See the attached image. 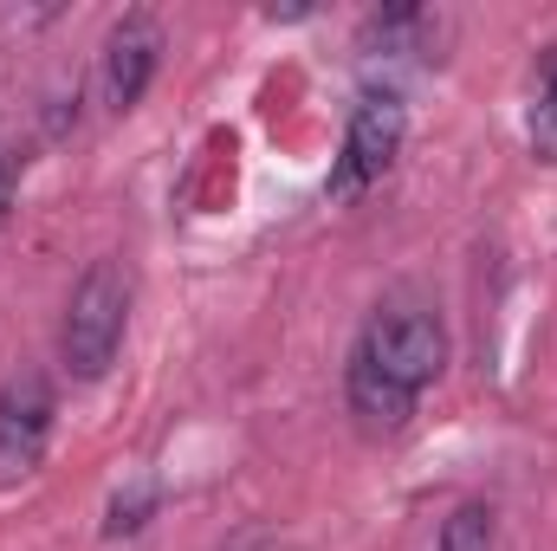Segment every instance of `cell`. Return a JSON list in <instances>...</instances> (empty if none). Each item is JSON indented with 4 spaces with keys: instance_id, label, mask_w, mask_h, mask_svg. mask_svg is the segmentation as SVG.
Returning <instances> with one entry per match:
<instances>
[{
    "instance_id": "1",
    "label": "cell",
    "mask_w": 557,
    "mask_h": 551,
    "mask_svg": "<svg viewBox=\"0 0 557 551\" xmlns=\"http://www.w3.org/2000/svg\"><path fill=\"white\" fill-rule=\"evenodd\" d=\"M447 370V325L441 305L421 292L383 298L344 364V409L357 415L363 434H403L416 415L421 390Z\"/></svg>"
},
{
    "instance_id": "2",
    "label": "cell",
    "mask_w": 557,
    "mask_h": 551,
    "mask_svg": "<svg viewBox=\"0 0 557 551\" xmlns=\"http://www.w3.org/2000/svg\"><path fill=\"white\" fill-rule=\"evenodd\" d=\"M124 331H131V273H124V260H91L59 318V364L78 383H98L117 364Z\"/></svg>"
},
{
    "instance_id": "3",
    "label": "cell",
    "mask_w": 557,
    "mask_h": 551,
    "mask_svg": "<svg viewBox=\"0 0 557 551\" xmlns=\"http://www.w3.org/2000/svg\"><path fill=\"white\" fill-rule=\"evenodd\" d=\"M409 143V105L396 85H370L357 105H350V124H344V156H337V175H331V195L350 201L363 195L370 182H383L396 169Z\"/></svg>"
},
{
    "instance_id": "4",
    "label": "cell",
    "mask_w": 557,
    "mask_h": 551,
    "mask_svg": "<svg viewBox=\"0 0 557 551\" xmlns=\"http://www.w3.org/2000/svg\"><path fill=\"white\" fill-rule=\"evenodd\" d=\"M52 415H59V396L39 370H13L0 383V480H20L39 467L52 441Z\"/></svg>"
},
{
    "instance_id": "5",
    "label": "cell",
    "mask_w": 557,
    "mask_h": 551,
    "mask_svg": "<svg viewBox=\"0 0 557 551\" xmlns=\"http://www.w3.org/2000/svg\"><path fill=\"white\" fill-rule=\"evenodd\" d=\"M156 65H162V20H156V13H124V20L104 33V59H98V85H104V105H111L117 118L143 105Z\"/></svg>"
},
{
    "instance_id": "6",
    "label": "cell",
    "mask_w": 557,
    "mask_h": 551,
    "mask_svg": "<svg viewBox=\"0 0 557 551\" xmlns=\"http://www.w3.org/2000/svg\"><path fill=\"white\" fill-rule=\"evenodd\" d=\"M434 33H441V20L428 7H383V13L363 20V59H383V65L428 59L434 52Z\"/></svg>"
},
{
    "instance_id": "7",
    "label": "cell",
    "mask_w": 557,
    "mask_h": 551,
    "mask_svg": "<svg viewBox=\"0 0 557 551\" xmlns=\"http://www.w3.org/2000/svg\"><path fill=\"white\" fill-rule=\"evenodd\" d=\"M532 156L557 162V46H545L539 78H532Z\"/></svg>"
},
{
    "instance_id": "8",
    "label": "cell",
    "mask_w": 557,
    "mask_h": 551,
    "mask_svg": "<svg viewBox=\"0 0 557 551\" xmlns=\"http://www.w3.org/2000/svg\"><path fill=\"white\" fill-rule=\"evenodd\" d=\"M493 539H499L493 506H486V500H460V506L447 513V526H441L434 551H493Z\"/></svg>"
},
{
    "instance_id": "9",
    "label": "cell",
    "mask_w": 557,
    "mask_h": 551,
    "mask_svg": "<svg viewBox=\"0 0 557 551\" xmlns=\"http://www.w3.org/2000/svg\"><path fill=\"white\" fill-rule=\"evenodd\" d=\"M156 500H162V487L156 480H131V487H117V500H111V539H131L149 526V513H156Z\"/></svg>"
},
{
    "instance_id": "10",
    "label": "cell",
    "mask_w": 557,
    "mask_h": 551,
    "mask_svg": "<svg viewBox=\"0 0 557 551\" xmlns=\"http://www.w3.org/2000/svg\"><path fill=\"white\" fill-rule=\"evenodd\" d=\"M227 551H285V546H278L273 532H247V539H234Z\"/></svg>"
}]
</instances>
